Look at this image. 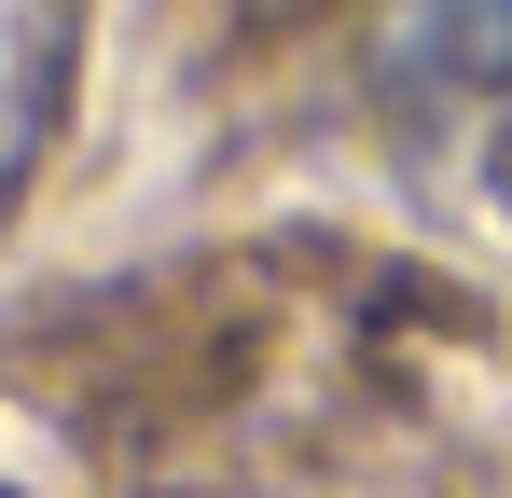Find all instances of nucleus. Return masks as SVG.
<instances>
[{
	"label": "nucleus",
	"instance_id": "nucleus-1",
	"mask_svg": "<svg viewBox=\"0 0 512 498\" xmlns=\"http://www.w3.org/2000/svg\"><path fill=\"white\" fill-rule=\"evenodd\" d=\"M485 194L512 208V83H499V125H485Z\"/></svg>",
	"mask_w": 512,
	"mask_h": 498
}]
</instances>
